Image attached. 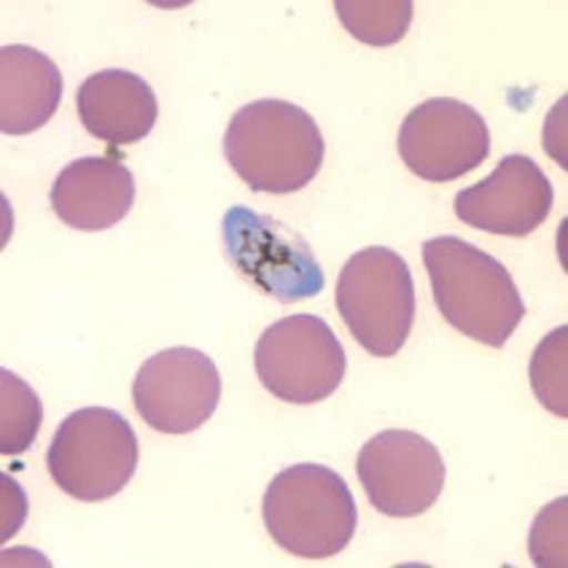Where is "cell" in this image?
I'll return each instance as SVG.
<instances>
[{
    "instance_id": "obj_1",
    "label": "cell",
    "mask_w": 568,
    "mask_h": 568,
    "mask_svg": "<svg viewBox=\"0 0 568 568\" xmlns=\"http://www.w3.org/2000/svg\"><path fill=\"white\" fill-rule=\"evenodd\" d=\"M423 264L442 318L488 348H504L526 315L509 270L456 235L426 240Z\"/></svg>"
},
{
    "instance_id": "obj_2",
    "label": "cell",
    "mask_w": 568,
    "mask_h": 568,
    "mask_svg": "<svg viewBox=\"0 0 568 568\" xmlns=\"http://www.w3.org/2000/svg\"><path fill=\"white\" fill-rule=\"evenodd\" d=\"M326 143L315 119L286 100H256L235 111L224 156L243 184L262 194L305 189L324 165Z\"/></svg>"
},
{
    "instance_id": "obj_3",
    "label": "cell",
    "mask_w": 568,
    "mask_h": 568,
    "mask_svg": "<svg viewBox=\"0 0 568 568\" xmlns=\"http://www.w3.org/2000/svg\"><path fill=\"white\" fill-rule=\"evenodd\" d=\"M262 517L281 550L296 558H334L356 534L358 509L348 483L321 464H296L270 483Z\"/></svg>"
},
{
    "instance_id": "obj_4",
    "label": "cell",
    "mask_w": 568,
    "mask_h": 568,
    "mask_svg": "<svg viewBox=\"0 0 568 568\" xmlns=\"http://www.w3.org/2000/svg\"><path fill=\"white\" fill-rule=\"evenodd\" d=\"M138 456L141 447L124 415L109 407H84L60 423L47 466L62 494L98 504L128 488Z\"/></svg>"
},
{
    "instance_id": "obj_5",
    "label": "cell",
    "mask_w": 568,
    "mask_h": 568,
    "mask_svg": "<svg viewBox=\"0 0 568 568\" xmlns=\"http://www.w3.org/2000/svg\"><path fill=\"white\" fill-rule=\"evenodd\" d=\"M337 313L356 343L377 358L396 356L415 324V281L396 251L372 245L345 262L337 281Z\"/></svg>"
},
{
    "instance_id": "obj_6",
    "label": "cell",
    "mask_w": 568,
    "mask_h": 568,
    "mask_svg": "<svg viewBox=\"0 0 568 568\" xmlns=\"http://www.w3.org/2000/svg\"><path fill=\"white\" fill-rule=\"evenodd\" d=\"M221 240L232 267L262 294L294 305L324 292V270L307 240L273 216L245 205L230 207L221 221Z\"/></svg>"
},
{
    "instance_id": "obj_7",
    "label": "cell",
    "mask_w": 568,
    "mask_h": 568,
    "mask_svg": "<svg viewBox=\"0 0 568 568\" xmlns=\"http://www.w3.org/2000/svg\"><path fill=\"white\" fill-rule=\"evenodd\" d=\"M256 377L275 399L315 404L329 399L348 372L343 343L318 315H288L262 332Z\"/></svg>"
},
{
    "instance_id": "obj_8",
    "label": "cell",
    "mask_w": 568,
    "mask_h": 568,
    "mask_svg": "<svg viewBox=\"0 0 568 568\" xmlns=\"http://www.w3.org/2000/svg\"><path fill=\"white\" fill-rule=\"evenodd\" d=\"M356 475L377 513L418 517L445 490V460L437 445L407 428H388L362 447Z\"/></svg>"
},
{
    "instance_id": "obj_9",
    "label": "cell",
    "mask_w": 568,
    "mask_h": 568,
    "mask_svg": "<svg viewBox=\"0 0 568 568\" xmlns=\"http://www.w3.org/2000/svg\"><path fill=\"white\" fill-rule=\"evenodd\" d=\"M221 402V372L197 348H168L143 362L132 383V404L160 434L197 432Z\"/></svg>"
},
{
    "instance_id": "obj_10",
    "label": "cell",
    "mask_w": 568,
    "mask_h": 568,
    "mask_svg": "<svg viewBox=\"0 0 568 568\" xmlns=\"http://www.w3.org/2000/svg\"><path fill=\"white\" fill-rule=\"evenodd\" d=\"M490 154L485 119L453 98L415 105L399 130V156L415 175L432 184L464 179Z\"/></svg>"
},
{
    "instance_id": "obj_11",
    "label": "cell",
    "mask_w": 568,
    "mask_h": 568,
    "mask_svg": "<svg viewBox=\"0 0 568 568\" xmlns=\"http://www.w3.org/2000/svg\"><path fill=\"white\" fill-rule=\"evenodd\" d=\"M552 184L531 156L509 154L479 184L456 194V216L471 230L523 237L552 211Z\"/></svg>"
},
{
    "instance_id": "obj_12",
    "label": "cell",
    "mask_w": 568,
    "mask_h": 568,
    "mask_svg": "<svg viewBox=\"0 0 568 568\" xmlns=\"http://www.w3.org/2000/svg\"><path fill=\"white\" fill-rule=\"evenodd\" d=\"M49 200L57 219L71 230L103 232L130 213L135 179L128 165L111 156H81L60 170Z\"/></svg>"
},
{
    "instance_id": "obj_13",
    "label": "cell",
    "mask_w": 568,
    "mask_h": 568,
    "mask_svg": "<svg viewBox=\"0 0 568 568\" xmlns=\"http://www.w3.org/2000/svg\"><path fill=\"white\" fill-rule=\"evenodd\" d=\"M84 130L111 146H130L154 130L160 116L156 92L132 71L109 68L90 75L75 94Z\"/></svg>"
},
{
    "instance_id": "obj_14",
    "label": "cell",
    "mask_w": 568,
    "mask_h": 568,
    "mask_svg": "<svg viewBox=\"0 0 568 568\" xmlns=\"http://www.w3.org/2000/svg\"><path fill=\"white\" fill-rule=\"evenodd\" d=\"M62 73L52 57L11 43L0 49V132L30 135L57 113Z\"/></svg>"
},
{
    "instance_id": "obj_15",
    "label": "cell",
    "mask_w": 568,
    "mask_h": 568,
    "mask_svg": "<svg viewBox=\"0 0 568 568\" xmlns=\"http://www.w3.org/2000/svg\"><path fill=\"white\" fill-rule=\"evenodd\" d=\"M339 22L353 38H358L367 47H394L407 36L413 22L415 3L413 0H337Z\"/></svg>"
},
{
    "instance_id": "obj_16",
    "label": "cell",
    "mask_w": 568,
    "mask_h": 568,
    "mask_svg": "<svg viewBox=\"0 0 568 568\" xmlns=\"http://www.w3.org/2000/svg\"><path fill=\"white\" fill-rule=\"evenodd\" d=\"M43 420L41 399L22 377L0 369V453L22 456L38 437Z\"/></svg>"
},
{
    "instance_id": "obj_17",
    "label": "cell",
    "mask_w": 568,
    "mask_h": 568,
    "mask_svg": "<svg viewBox=\"0 0 568 568\" xmlns=\"http://www.w3.org/2000/svg\"><path fill=\"white\" fill-rule=\"evenodd\" d=\"M568 326H558L536 345L531 358V385L541 407L558 418H568Z\"/></svg>"
},
{
    "instance_id": "obj_18",
    "label": "cell",
    "mask_w": 568,
    "mask_h": 568,
    "mask_svg": "<svg viewBox=\"0 0 568 568\" xmlns=\"http://www.w3.org/2000/svg\"><path fill=\"white\" fill-rule=\"evenodd\" d=\"M566 501L558 498L536 517L531 531V558L539 566H566Z\"/></svg>"
},
{
    "instance_id": "obj_19",
    "label": "cell",
    "mask_w": 568,
    "mask_h": 568,
    "mask_svg": "<svg viewBox=\"0 0 568 568\" xmlns=\"http://www.w3.org/2000/svg\"><path fill=\"white\" fill-rule=\"evenodd\" d=\"M0 485H3V531H0V539H11L22 526L24 509H28V501H24L22 488L14 483V477L3 475L0 477Z\"/></svg>"
}]
</instances>
